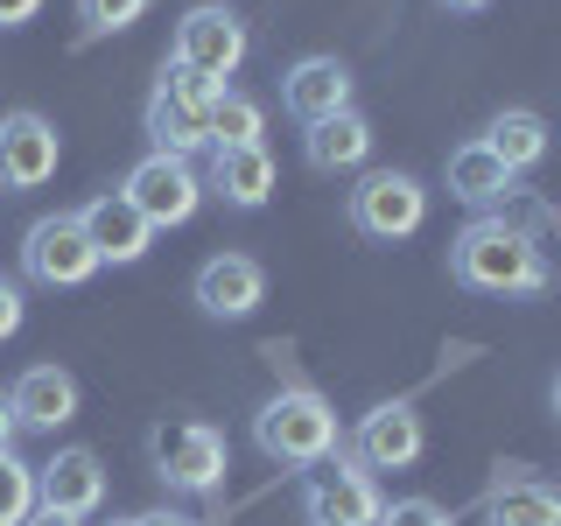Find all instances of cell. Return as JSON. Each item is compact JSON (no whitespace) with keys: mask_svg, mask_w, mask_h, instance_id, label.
I'll use <instances>...</instances> for the list:
<instances>
[{"mask_svg":"<svg viewBox=\"0 0 561 526\" xmlns=\"http://www.w3.org/2000/svg\"><path fill=\"white\" fill-rule=\"evenodd\" d=\"M119 190H127V204L154 225V232L190 225V218L204 210V197H210L204 175H197V162H183V155H154V148L127 169V183H119Z\"/></svg>","mask_w":561,"mask_h":526,"instance_id":"8992f818","label":"cell"},{"mask_svg":"<svg viewBox=\"0 0 561 526\" xmlns=\"http://www.w3.org/2000/svg\"><path fill=\"white\" fill-rule=\"evenodd\" d=\"M351 92H358V78H351V64H337V57H302V64L280 70V113L302 119V127L344 113Z\"/></svg>","mask_w":561,"mask_h":526,"instance_id":"5bb4252c","label":"cell"},{"mask_svg":"<svg viewBox=\"0 0 561 526\" xmlns=\"http://www.w3.org/2000/svg\"><path fill=\"white\" fill-rule=\"evenodd\" d=\"M134 526H190V519L169 513V505H154V513H134Z\"/></svg>","mask_w":561,"mask_h":526,"instance_id":"f1b7e54d","label":"cell"},{"mask_svg":"<svg viewBox=\"0 0 561 526\" xmlns=\"http://www.w3.org/2000/svg\"><path fill=\"white\" fill-rule=\"evenodd\" d=\"M435 8H449V14H484L491 0H435Z\"/></svg>","mask_w":561,"mask_h":526,"instance_id":"4dcf8cb0","label":"cell"},{"mask_svg":"<svg viewBox=\"0 0 561 526\" xmlns=\"http://www.w3.org/2000/svg\"><path fill=\"white\" fill-rule=\"evenodd\" d=\"M253 443L280 470H316L344 449V428H337V408L316 386H280L253 408Z\"/></svg>","mask_w":561,"mask_h":526,"instance_id":"7a4b0ae2","label":"cell"},{"mask_svg":"<svg viewBox=\"0 0 561 526\" xmlns=\"http://www.w3.org/2000/svg\"><path fill=\"white\" fill-rule=\"evenodd\" d=\"M379 513H386L379 478L365 464H351L344 449L302 478V519L309 526H379Z\"/></svg>","mask_w":561,"mask_h":526,"instance_id":"52a82bcc","label":"cell"},{"mask_svg":"<svg viewBox=\"0 0 561 526\" xmlns=\"http://www.w3.org/2000/svg\"><path fill=\"white\" fill-rule=\"evenodd\" d=\"M28 526H84V519H70V513H49V505H35Z\"/></svg>","mask_w":561,"mask_h":526,"instance_id":"f546056e","label":"cell"},{"mask_svg":"<svg viewBox=\"0 0 561 526\" xmlns=\"http://www.w3.org/2000/svg\"><path fill=\"white\" fill-rule=\"evenodd\" d=\"M190 302L210 323H245V316L267 302V267L253 253H210L197 267V281H190Z\"/></svg>","mask_w":561,"mask_h":526,"instance_id":"8fae6325","label":"cell"},{"mask_svg":"<svg viewBox=\"0 0 561 526\" xmlns=\"http://www.w3.org/2000/svg\"><path fill=\"white\" fill-rule=\"evenodd\" d=\"M190 526H204V519H190Z\"/></svg>","mask_w":561,"mask_h":526,"instance_id":"836d02e7","label":"cell"},{"mask_svg":"<svg viewBox=\"0 0 561 526\" xmlns=\"http://www.w3.org/2000/svg\"><path fill=\"white\" fill-rule=\"evenodd\" d=\"M113 526H134V519H113Z\"/></svg>","mask_w":561,"mask_h":526,"instance_id":"d6a6232c","label":"cell"},{"mask_svg":"<svg viewBox=\"0 0 561 526\" xmlns=\"http://www.w3.org/2000/svg\"><path fill=\"white\" fill-rule=\"evenodd\" d=\"M148 456H154V478H162L169 491H183V499L225 491V470H232L225 435L210 428V421H162V428L148 435Z\"/></svg>","mask_w":561,"mask_h":526,"instance_id":"277c9868","label":"cell"},{"mask_svg":"<svg viewBox=\"0 0 561 526\" xmlns=\"http://www.w3.org/2000/svg\"><path fill=\"white\" fill-rule=\"evenodd\" d=\"M449 274H456V288H470V295H548V260H540V245L519 232V225H505V218H470L463 232L449 239Z\"/></svg>","mask_w":561,"mask_h":526,"instance_id":"6da1fadb","label":"cell"},{"mask_svg":"<svg viewBox=\"0 0 561 526\" xmlns=\"http://www.w3.org/2000/svg\"><path fill=\"white\" fill-rule=\"evenodd\" d=\"M379 526H456V519H449L435 499H393V505L379 513Z\"/></svg>","mask_w":561,"mask_h":526,"instance_id":"d4e9b609","label":"cell"},{"mask_svg":"<svg viewBox=\"0 0 561 526\" xmlns=\"http://www.w3.org/2000/svg\"><path fill=\"white\" fill-rule=\"evenodd\" d=\"M554 421H561V373H554Z\"/></svg>","mask_w":561,"mask_h":526,"instance_id":"1f68e13d","label":"cell"},{"mask_svg":"<svg viewBox=\"0 0 561 526\" xmlns=\"http://www.w3.org/2000/svg\"><path fill=\"white\" fill-rule=\"evenodd\" d=\"M302 155L316 175H351L373 162V119L358 113V105H344V113L316 119V127H302Z\"/></svg>","mask_w":561,"mask_h":526,"instance_id":"ac0fdd59","label":"cell"},{"mask_svg":"<svg viewBox=\"0 0 561 526\" xmlns=\"http://www.w3.org/2000/svg\"><path fill=\"white\" fill-rule=\"evenodd\" d=\"M28 513H35V464L0 449V526H28Z\"/></svg>","mask_w":561,"mask_h":526,"instance_id":"603a6c76","label":"cell"},{"mask_svg":"<svg viewBox=\"0 0 561 526\" xmlns=\"http://www.w3.org/2000/svg\"><path fill=\"white\" fill-rule=\"evenodd\" d=\"M78 225L92 239L99 267H140L154 253V225L127 204V190H99L92 204H78Z\"/></svg>","mask_w":561,"mask_h":526,"instance_id":"7c38bea8","label":"cell"},{"mask_svg":"<svg viewBox=\"0 0 561 526\" xmlns=\"http://www.w3.org/2000/svg\"><path fill=\"white\" fill-rule=\"evenodd\" d=\"M35 505L49 513H70V519H92L105 505V470L92 449H57L49 464H35Z\"/></svg>","mask_w":561,"mask_h":526,"instance_id":"2e32d148","label":"cell"},{"mask_svg":"<svg viewBox=\"0 0 561 526\" xmlns=\"http://www.w3.org/2000/svg\"><path fill=\"white\" fill-rule=\"evenodd\" d=\"M210 197H225L232 210H260L274 197V155H267V140L260 148H225V155H210Z\"/></svg>","mask_w":561,"mask_h":526,"instance_id":"d6986e66","label":"cell"},{"mask_svg":"<svg viewBox=\"0 0 561 526\" xmlns=\"http://www.w3.org/2000/svg\"><path fill=\"white\" fill-rule=\"evenodd\" d=\"M14 435H22V421H14V400H8V386H0V449H14Z\"/></svg>","mask_w":561,"mask_h":526,"instance_id":"83f0119b","label":"cell"},{"mask_svg":"<svg viewBox=\"0 0 561 526\" xmlns=\"http://www.w3.org/2000/svg\"><path fill=\"white\" fill-rule=\"evenodd\" d=\"M218 92H225L218 78H197V70H183V64H162V78H154V92H148V148L197 162V155L210 148V105H218Z\"/></svg>","mask_w":561,"mask_h":526,"instance_id":"3957f363","label":"cell"},{"mask_svg":"<svg viewBox=\"0 0 561 526\" xmlns=\"http://www.w3.org/2000/svg\"><path fill=\"white\" fill-rule=\"evenodd\" d=\"M64 162V140L43 113H0V190H43Z\"/></svg>","mask_w":561,"mask_h":526,"instance_id":"4fadbf2b","label":"cell"},{"mask_svg":"<svg viewBox=\"0 0 561 526\" xmlns=\"http://www.w3.org/2000/svg\"><path fill=\"white\" fill-rule=\"evenodd\" d=\"M484 526H561V484L526 464H499L484 491Z\"/></svg>","mask_w":561,"mask_h":526,"instance_id":"9a60e30c","label":"cell"},{"mask_svg":"<svg viewBox=\"0 0 561 526\" xmlns=\"http://www.w3.org/2000/svg\"><path fill=\"white\" fill-rule=\"evenodd\" d=\"M245 49H253V35H245V22L232 8H190L183 22H175V43H169V64L197 70V78H232V70L245 64Z\"/></svg>","mask_w":561,"mask_h":526,"instance_id":"9c48e42d","label":"cell"},{"mask_svg":"<svg viewBox=\"0 0 561 526\" xmlns=\"http://www.w3.org/2000/svg\"><path fill=\"white\" fill-rule=\"evenodd\" d=\"M22 323H28L22 281H8V274H0V344H8V338H14V330H22Z\"/></svg>","mask_w":561,"mask_h":526,"instance_id":"484cf974","label":"cell"},{"mask_svg":"<svg viewBox=\"0 0 561 526\" xmlns=\"http://www.w3.org/2000/svg\"><path fill=\"white\" fill-rule=\"evenodd\" d=\"M154 0H78V22H84V43H105V35L134 28Z\"/></svg>","mask_w":561,"mask_h":526,"instance_id":"cb8c5ba5","label":"cell"},{"mask_svg":"<svg viewBox=\"0 0 561 526\" xmlns=\"http://www.w3.org/2000/svg\"><path fill=\"white\" fill-rule=\"evenodd\" d=\"M478 140H484V148L499 155V162L513 169V175L540 169V162H548V148H554V140H548V119H540L534 105H505V113L491 119V127H484Z\"/></svg>","mask_w":561,"mask_h":526,"instance_id":"44dd1931","label":"cell"},{"mask_svg":"<svg viewBox=\"0 0 561 526\" xmlns=\"http://www.w3.org/2000/svg\"><path fill=\"white\" fill-rule=\"evenodd\" d=\"M43 14V0H0V28H28Z\"/></svg>","mask_w":561,"mask_h":526,"instance_id":"4316f807","label":"cell"},{"mask_svg":"<svg viewBox=\"0 0 561 526\" xmlns=\"http://www.w3.org/2000/svg\"><path fill=\"white\" fill-rule=\"evenodd\" d=\"M8 400H14V421H22L28 435H57L64 421H78V379H70L64 365H28V373L8 386Z\"/></svg>","mask_w":561,"mask_h":526,"instance_id":"e0dca14e","label":"cell"},{"mask_svg":"<svg viewBox=\"0 0 561 526\" xmlns=\"http://www.w3.org/2000/svg\"><path fill=\"white\" fill-rule=\"evenodd\" d=\"M22 274L35 288H84V281L99 274V253L92 239H84L78 210H49V218H35L22 232Z\"/></svg>","mask_w":561,"mask_h":526,"instance_id":"ba28073f","label":"cell"},{"mask_svg":"<svg viewBox=\"0 0 561 526\" xmlns=\"http://www.w3.org/2000/svg\"><path fill=\"white\" fill-rule=\"evenodd\" d=\"M505 190H513V169L499 162V155L484 148V140H463V148H449V197L470 204L484 218L491 204H505Z\"/></svg>","mask_w":561,"mask_h":526,"instance_id":"ffe728a7","label":"cell"},{"mask_svg":"<svg viewBox=\"0 0 561 526\" xmlns=\"http://www.w3.org/2000/svg\"><path fill=\"white\" fill-rule=\"evenodd\" d=\"M260 134H267V113H260L245 92H232V84H225L218 105H210V155H225V148H260Z\"/></svg>","mask_w":561,"mask_h":526,"instance_id":"7402d4cb","label":"cell"},{"mask_svg":"<svg viewBox=\"0 0 561 526\" xmlns=\"http://www.w3.org/2000/svg\"><path fill=\"white\" fill-rule=\"evenodd\" d=\"M421 449H428V428H421V408L414 400H379V408L358 414V428H351L344 456L365 470H414Z\"/></svg>","mask_w":561,"mask_h":526,"instance_id":"30bf717a","label":"cell"},{"mask_svg":"<svg viewBox=\"0 0 561 526\" xmlns=\"http://www.w3.org/2000/svg\"><path fill=\"white\" fill-rule=\"evenodd\" d=\"M421 218H428V190H421V175H408V169H365L358 190H351V232L373 239V245L414 239Z\"/></svg>","mask_w":561,"mask_h":526,"instance_id":"5b68a950","label":"cell"}]
</instances>
